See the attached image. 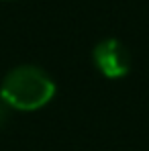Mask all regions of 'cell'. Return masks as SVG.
<instances>
[{"label":"cell","mask_w":149,"mask_h":151,"mask_svg":"<svg viewBox=\"0 0 149 151\" xmlns=\"http://www.w3.org/2000/svg\"><path fill=\"white\" fill-rule=\"evenodd\" d=\"M55 96V82L47 72L35 65H21L8 72L2 80L0 100L8 108L37 110Z\"/></svg>","instance_id":"cell-1"},{"label":"cell","mask_w":149,"mask_h":151,"mask_svg":"<svg viewBox=\"0 0 149 151\" xmlns=\"http://www.w3.org/2000/svg\"><path fill=\"white\" fill-rule=\"evenodd\" d=\"M94 63L100 74L110 80L123 78L131 70V53L121 41L104 39L94 47Z\"/></svg>","instance_id":"cell-2"},{"label":"cell","mask_w":149,"mask_h":151,"mask_svg":"<svg viewBox=\"0 0 149 151\" xmlns=\"http://www.w3.org/2000/svg\"><path fill=\"white\" fill-rule=\"evenodd\" d=\"M6 121H8V106H6L4 102L0 100V127L4 125Z\"/></svg>","instance_id":"cell-3"}]
</instances>
